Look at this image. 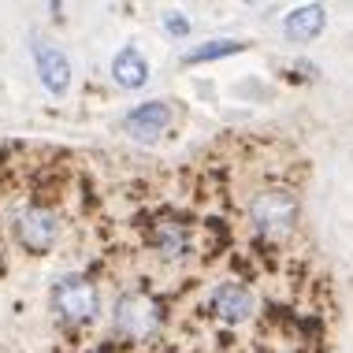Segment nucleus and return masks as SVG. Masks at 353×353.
I'll return each mask as SVG.
<instances>
[{
    "label": "nucleus",
    "instance_id": "1",
    "mask_svg": "<svg viewBox=\"0 0 353 353\" xmlns=\"http://www.w3.org/2000/svg\"><path fill=\"white\" fill-rule=\"evenodd\" d=\"M298 212H301L298 197L283 186H272V190H261L250 201V227L261 242L283 245L294 234V227H298Z\"/></svg>",
    "mask_w": 353,
    "mask_h": 353
},
{
    "label": "nucleus",
    "instance_id": "2",
    "mask_svg": "<svg viewBox=\"0 0 353 353\" xmlns=\"http://www.w3.org/2000/svg\"><path fill=\"white\" fill-rule=\"evenodd\" d=\"M112 327H116V335L130 339V342H145L152 335H160V327H164V312H160V305L152 301L149 294L127 290V294L116 298Z\"/></svg>",
    "mask_w": 353,
    "mask_h": 353
},
{
    "label": "nucleus",
    "instance_id": "3",
    "mask_svg": "<svg viewBox=\"0 0 353 353\" xmlns=\"http://www.w3.org/2000/svg\"><path fill=\"white\" fill-rule=\"evenodd\" d=\"M12 231H15V242L23 245L26 253H49L52 245L60 242V212H56L52 205L30 201L15 212Z\"/></svg>",
    "mask_w": 353,
    "mask_h": 353
},
{
    "label": "nucleus",
    "instance_id": "4",
    "mask_svg": "<svg viewBox=\"0 0 353 353\" xmlns=\"http://www.w3.org/2000/svg\"><path fill=\"white\" fill-rule=\"evenodd\" d=\"M52 305L63 320L71 323H85L97 312V286H93L85 275H63L52 286Z\"/></svg>",
    "mask_w": 353,
    "mask_h": 353
},
{
    "label": "nucleus",
    "instance_id": "5",
    "mask_svg": "<svg viewBox=\"0 0 353 353\" xmlns=\"http://www.w3.org/2000/svg\"><path fill=\"white\" fill-rule=\"evenodd\" d=\"M208 309H212V316L219 323H227V327H242V323H250L256 316L261 301H256V294L245 283H219L216 294L208 298Z\"/></svg>",
    "mask_w": 353,
    "mask_h": 353
},
{
    "label": "nucleus",
    "instance_id": "6",
    "mask_svg": "<svg viewBox=\"0 0 353 353\" xmlns=\"http://www.w3.org/2000/svg\"><path fill=\"white\" fill-rule=\"evenodd\" d=\"M149 245H152V253H157L160 261L175 264V261H183V256L190 253L194 231H190V223L179 219V216H157L152 227H149Z\"/></svg>",
    "mask_w": 353,
    "mask_h": 353
},
{
    "label": "nucleus",
    "instance_id": "7",
    "mask_svg": "<svg viewBox=\"0 0 353 353\" xmlns=\"http://www.w3.org/2000/svg\"><path fill=\"white\" fill-rule=\"evenodd\" d=\"M123 127H127V134L141 141V145H152V141H160L168 134L171 127V108L164 101H149V104H138L134 112H130L127 119H123Z\"/></svg>",
    "mask_w": 353,
    "mask_h": 353
},
{
    "label": "nucleus",
    "instance_id": "8",
    "mask_svg": "<svg viewBox=\"0 0 353 353\" xmlns=\"http://www.w3.org/2000/svg\"><path fill=\"white\" fill-rule=\"evenodd\" d=\"M34 63H37V79L49 93L56 97H63L71 85V63L68 56H63L56 45H45V41H34Z\"/></svg>",
    "mask_w": 353,
    "mask_h": 353
},
{
    "label": "nucleus",
    "instance_id": "9",
    "mask_svg": "<svg viewBox=\"0 0 353 353\" xmlns=\"http://www.w3.org/2000/svg\"><path fill=\"white\" fill-rule=\"evenodd\" d=\"M112 79H116L123 90H138V85L149 82V63L134 45H123V49L112 56Z\"/></svg>",
    "mask_w": 353,
    "mask_h": 353
},
{
    "label": "nucleus",
    "instance_id": "10",
    "mask_svg": "<svg viewBox=\"0 0 353 353\" xmlns=\"http://www.w3.org/2000/svg\"><path fill=\"white\" fill-rule=\"evenodd\" d=\"M323 26H327V12H323L320 4H301L298 12L286 15L283 23V34L290 37V41H312Z\"/></svg>",
    "mask_w": 353,
    "mask_h": 353
},
{
    "label": "nucleus",
    "instance_id": "11",
    "mask_svg": "<svg viewBox=\"0 0 353 353\" xmlns=\"http://www.w3.org/2000/svg\"><path fill=\"white\" fill-rule=\"evenodd\" d=\"M234 52H242V45H238V41H208V45L190 49L183 60L186 63H205V60H219V56H234Z\"/></svg>",
    "mask_w": 353,
    "mask_h": 353
},
{
    "label": "nucleus",
    "instance_id": "12",
    "mask_svg": "<svg viewBox=\"0 0 353 353\" xmlns=\"http://www.w3.org/2000/svg\"><path fill=\"white\" fill-rule=\"evenodd\" d=\"M164 26H171L175 34H186V19H183V15H168V19H164Z\"/></svg>",
    "mask_w": 353,
    "mask_h": 353
}]
</instances>
